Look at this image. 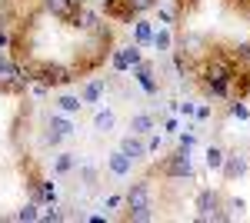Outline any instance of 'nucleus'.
I'll use <instances>...</instances> for the list:
<instances>
[{"mask_svg": "<svg viewBox=\"0 0 250 223\" xmlns=\"http://www.w3.org/2000/svg\"><path fill=\"white\" fill-rule=\"evenodd\" d=\"M227 3H230V7H240V10H244V7H247L250 0H227Z\"/></svg>", "mask_w": 250, "mask_h": 223, "instance_id": "nucleus-35", "label": "nucleus"}, {"mask_svg": "<svg viewBox=\"0 0 250 223\" xmlns=\"http://www.w3.org/2000/svg\"><path fill=\"white\" fill-rule=\"evenodd\" d=\"M130 220L147 223V220H154V213H150V206H144V210H130Z\"/></svg>", "mask_w": 250, "mask_h": 223, "instance_id": "nucleus-28", "label": "nucleus"}, {"mask_svg": "<svg viewBox=\"0 0 250 223\" xmlns=\"http://www.w3.org/2000/svg\"><path fill=\"white\" fill-rule=\"evenodd\" d=\"M170 43H173L170 30H160V34H154V47L160 50V54H167V50H170Z\"/></svg>", "mask_w": 250, "mask_h": 223, "instance_id": "nucleus-24", "label": "nucleus"}, {"mask_svg": "<svg viewBox=\"0 0 250 223\" xmlns=\"http://www.w3.org/2000/svg\"><path fill=\"white\" fill-rule=\"evenodd\" d=\"M107 170H110L114 177H127V173L134 170V160H130L124 150H117V153H110V157H107Z\"/></svg>", "mask_w": 250, "mask_h": 223, "instance_id": "nucleus-12", "label": "nucleus"}, {"mask_svg": "<svg viewBox=\"0 0 250 223\" xmlns=\"http://www.w3.org/2000/svg\"><path fill=\"white\" fill-rule=\"evenodd\" d=\"M80 107H83V100H80V97H74V93H63V97H57V110H60V113H77Z\"/></svg>", "mask_w": 250, "mask_h": 223, "instance_id": "nucleus-19", "label": "nucleus"}, {"mask_svg": "<svg viewBox=\"0 0 250 223\" xmlns=\"http://www.w3.org/2000/svg\"><path fill=\"white\" fill-rule=\"evenodd\" d=\"M23 77H27V80H40L43 87H57V83H67V80H74L67 67H60V63H50V60H30V63L23 67Z\"/></svg>", "mask_w": 250, "mask_h": 223, "instance_id": "nucleus-2", "label": "nucleus"}, {"mask_svg": "<svg viewBox=\"0 0 250 223\" xmlns=\"http://www.w3.org/2000/svg\"><path fill=\"white\" fill-rule=\"evenodd\" d=\"M130 130H134L137 137H147V133L154 130V113H134V117H130Z\"/></svg>", "mask_w": 250, "mask_h": 223, "instance_id": "nucleus-14", "label": "nucleus"}, {"mask_svg": "<svg viewBox=\"0 0 250 223\" xmlns=\"http://www.w3.org/2000/svg\"><path fill=\"white\" fill-rule=\"evenodd\" d=\"M127 206L130 210H144V206H150V183L147 180H137V183H130V190H127Z\"/></svg>", "mask_w": 250, "mask_h": 223, "instance_id": "nucleus-8", "label": "nucleus"}, {"mask_svg": "<svg viewBox=\"0 0 250 223\" xmlns=\"http://www.w3.org/2000/svg\"><path fill=\"white\" fill-rule=\"evenodd\" d=\"M247 167H250V160H247V153H240V150H233V153H224V177L227 180H240L244 173H247Z\"/></svg>", "mask_w": 250, "mask_h": 223, "instance_id": "nucleus-7", "label": "nucleus"}, {"mask_svg": "<svg viewBox=\"0 0 250 223\" xmlns=\"http://www.w3.org/2000/svg\"><path fill=\"white\" fill-rule=\"evenodd\" d=\"M114 127H117L114 110H97L94 113V130L97 133H114Z\"/></svg>", "mask_w": 250, "mask_h": 223, "instance_id": "nucleus-15", "label": "nucleus"}, {"mask_svg": "<svg viewBox=\"0 0 250 223\" xmlns=\"http://www.w3.org/2000/svg\"><path fill=\"white\" fill-rule=\"evenodd\" d=\"M27 83H30V80L23 77V70H20L14 60H7V57L0 54V90L3 93H20Z\"/></svg>", "mask_w": 250, "mask_h": 223, "instance_id": "nucleus-4", "label": "nucleus"}, {"mask_svg": "<svg viewBox=\"0 0 250 223\" xmlns=\"http://www.w3.org/2000/svg\"><path fill=\"white\" fill-rule=\"evenodd\" d=\"M237 54L244 57V60H250V40H247V43H240V47H237Z\"/></svg>", "mask_w": 250, "mask_h": 223, "instance_id": "nucleus-32", "label": "nucleus"}, {"mask_svg": "<svg viewBox=\"0 0 250 223\" xmlns=\"http://www.w3.org/2000/svg\"><path fill=\"white\" fill-rule=\"evenodd\" d=\"M230 117H237V120H250V107L244 103V100H233L230 103Z\"/></svg>", "mask_w": 250, "mask_h": 223, "instance_id": "nucleus-25", "label": "nucleus"}, {"mask_svg": "<svg viewBox=\"0 0 250 223\" xmlns=\"http://www.w3.org/2000/svg\"><path fill=\"white\" fill-rule=\"evenodd\" d=\"M67 213L60 210V206H54V210H47V213H40V220H47V223H54V220H63Z\"/></svg>", "mask_w": 250, "mask_h": 223, "instance_id": "nucleus-29", "label": "nucleus"}, {"mask_svg": "<svg viewBox=\"0 0 250 223\" xmlns=\"http://www.w3.org/2000/svg\"><path fill=\"white\" fill-rule=\"evenodd\" d=\"M193 206H197V220H230L217 190H200L197 200H193Z\"/></svg>", "mask_w": 250, "mask_h": 223, "instance_id": "nucleus-3", "label": "nucleus"}, {"mask_svg": "<svg viewBox=\"0 0 250 223\" xmlns=\"http://www.w3.org/2000/svg\"><path fill=\"white\" fill-rule=\"evenodd\" d=\"M74 167H77V153H57V157H54V173H57V177L70 173Z\"/></svg>", "mask_w": 250, "mask_h": 223, "instance_id": "nucleus-18", "label": "nucleus"}, {"mask_svg": "<svg viewBox=\"0 0 250 223\" xmlns=\"http://www.w3.org/2000/svg\"><path fill=\"white\" fill-rule=\"evenodd\" d=\"M120 150L134 160V163H140V160H147V143L137 137V133H127L124 140H120Z\"/></svg>", "mask_w": 250, "mask_h": 223, "instance_id": "nucleus-10", "label": "nucleus"}, {"mask_svg": "<svg viewBox=\"0 0 250 223\" xmlns=\"http://www.w3.org/2000/svg\"><path fill=\"white\" fill-rule=\"evenodd\" d=\"M204 43H207V40H204V34H187V37H184V50L200 54V50H204Z\"/></svg>", "mask_w": 250, "mask_h": 223, "instance_id": "nucleus-22", "label": "nucleus"}, {"mask_svg": "<svg viewBox=\"0 0 250 223\" xmlns=\"http://www.w3.org/2000/svg\"><path fill=\"white\" fill-rule=\"evenodd\" d=\"M134 80H137V83H140V87H144L147 93H157V90H160V87H157L154 63H150V60H140V63L134 67Z\"/></svg>", "mask_w": 250, "mask_h": 223, "instance_id": "nucleus-9", "label": "nucleus"}, {"mask_svg": "<svg viewBox=\"0 0 250 223\" xmlns=\"http://www.w3.org/2000/svg\"><path fill=\"white\" fill-rule=\"evenodd\" d=\"M80 3H87V0H80Z\"/></svg>", "mask_w": 250, "mask_h": 223, "instance_id": "nucleus-36", "label": "nucleus"}, {"mask_svg": "<svg viewBox=\"0 0 250 223\" xmlns=\"http://www.w3.org/2000/svg\"><path fill=\"white\" fill-rule=\"evenodd\" d=\"M80 177H83V183L94 190V186H97V177H100V173H97V167H80Z\"/></svg>", "mask_w": 250, "mask_h": 223, "instance_id": "nucleus-27", "label": "nucleus"}, {"mask_svg": "<svg viewBox=\"0 0 250 223\" xmlns=\"http://www.w3.org/2000/svg\"><path fill=\"white\" fill-rule=\"evenodd\" d=\"M144 57H140V43H130V47H124V50H117L114 54V70H127V67H137Z\"/></svg>", "mask_w": 250, "mask_h": 223, "instance_id": "nucleus-11", "label": "nucleus"}, {"mask_svg": "<svg viewBox=\"0 0 250 223\" xmlns=\"http://www.w3.org/2000/svg\"><path fill=\"white\" fill-rule=\"evenodd\" d=\"M127 3H130L134 14H144V10H154L157 7V0H127Z\"/></svg>", "mask_w": 250, "mask_h": 223, "instance_id": "nucleus-26", "label": "nucleus"}, {"mask_svg": "<svg viewBox=\"0 0 250 223\" xmlns=\"http://www.w3.org/2000/svg\"><path fill=\"white\" fill-rule=\"evenodd\" d=\"M104 90H107V83H104V80H87V83H83V90H80V100H83V103H100Z\"/></svg>", "mask_w": 250, "mask_h": 223, "instance_id": "nucleus-13", "label": "nucleus"}, {"mask_svg": "<svg viewBox=\"0 0 250 223\" xmlns=\"http://www.w3.org/2000/svg\"><path fill=\"white\" fill-rule=\"evenodd\" d=\"M17 220L20 223H34V220H40V203H34V200H30V203H23L17 210Z\"/></svg>", "mask_w": 250, "mask_h": 223, "instance_id": "nucleus-20", "label": "nucleus"}, {"mask_svg": "<svg viewBox=\"0 0 250 223\" xmlns=\"http://www.w3.org/2000/svg\"><path fill=\"white\" fill-rule=\"evenodd\" d=\"M164 173L167 177H173V180H193V160H190V150H177V153H170L167 160H164Z\"/></svg>", "mask_w": 250, "mask_h": 223, "instance_id": "nucleus-5", "label": "nucleus"}, {"mask_svg": "<svg viewBox=\"0 0 250 223\" xmlns=\"http://www.w3.org/2000/svg\"><path fill=\"white\" fill-rule=\"evenodd\" d=\"M134 43H154V30H150V23L147 20H137V27H134Z\"/></svg>", "mask_w": 250, "mask_h": 223, "instance_id": "nucleus-21", "label": "nucleus"}, {"mask_svg": "<svg viewBox=\"0 0 250 223\" xmlns=\"http://www.w3.org/2000/svg\"><path fill=\"white\" fill-rule=\"evenodd\" d=\"M107 17L130 20V17H134V10H130V3H127V0H107Z\"/></svg>", "mask_w": 250, "mask_h": 223, "instance_id": "nucleus-16", "label": "nucleus"}, {"mask_svg": "<svg viewBox=\"0 0 250 223\" xmlns=\"http://www.w3.org/2000/svg\"><path fill=\"white\" fill-rule=\"evenodd\" d=\"M47 127L57 133V137H74V123H70L67 117H60V113H50V123H47Z\"/></svg>", "mask_w": 250, "mask_h": 223, "instance_id": "nucleus-17", "label": "nucleus"}, {"mask_svg": "<svg viewBox=\"0 0 250 223\" xmlns=\"http://www.w3.org/2000/svg\"><path fill=\"white\" fill-rule=\"evenodd\" d=\"M227 210H230L227 217H233V213H240V217H244V210H247V203H244V200H227Z\"/></svg>", "mask_w": 250, "mask_h": 223, "instance_id": "nucleus-30", "label": "nucleus"}, {"mask_svg": "<svg viewBox=\"0 0 250 223\" xmlns=\"http://www.w3.org/2000/svg\"><path fill=\"white\" fill-rule=\"evenodd\" d=\"M193 110H197V107H193V103H180V113H184V117H190Z\"/></svg>", "mask_w": 250, "mask_h": 223, "instance_id": "nucleus-33", "label": "nucleus"}, {"mask_svg": "<svg viewBox=\"0 0 250 223\" xmlns=\"http://www.w3.org/2000/svg\"><path fill=\"white\" fill-rule=\"evenodd\" d=\"M207 167H210V170L224 167V150H220V147H207Z\"/></svg>", "mask_w": 250, "mask_h": 223, "instance_id": "nucleus-23", "label": "nucleus"}, {"mask_svg": "<svg viewBox=\"0 0 250 223\" xmlns=\"http://www.w3.org/2000/svg\"><path fill=\"white\" fill-rule=\"evenodd\" d=\"M200 83H204V90L213 93V97H230V83H233L230 63L220 60V57H210V60L204 63V70H200Z\"/></svg>", "mask_w": 250, "mask_h": 223, "instance_id": "nucleus-1", "label": "nucleus"}, {"mask_svg": "<svg viewBox=\"0 0 250 223\" xmlns=\"http://www.w3.org/2000/svg\"><path fill=\"white\" fill-rule=\"evenodd\" d=\"M7 43H10V34H7V30H0V50H3Z\"/></svg>", "mask_w": 250, "mask_h": 223, "instance_id": "nucleus-34", "label": "nucleus"}, {"mask_svg": "<svg viewBox=\"0 0 250 223\" xmlns=\"http://www.w3.org/2000/svg\"><path fill=\"white\" fill-rule=\"evenodd\" d=\"M193 143H197V137H193V133H184V137H180V147H184V150H190Z\"/></svg>", "mask_w": 250, "mask_h": 223, "instance_id": "nucleus-31", "label": "nucleus"}, {"mask_svg": "<svg viewBox=\"0 0 250 223\" xmlns=\"http://www.w3.org/2000/svg\"><path fill=\"white\" fill-rule=\"evenodd\" d=\"M43 10L50 17H60V20H67L70 27H77V17H80V10H83V3L80 0H43Z\"/></svg>", "mask_w": 250, "mask_h": 223, "instance_id": "nucleus-6", "label": "nucleus"}]
</instances>
